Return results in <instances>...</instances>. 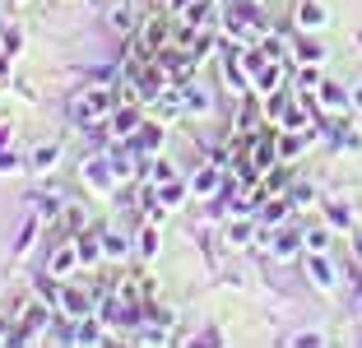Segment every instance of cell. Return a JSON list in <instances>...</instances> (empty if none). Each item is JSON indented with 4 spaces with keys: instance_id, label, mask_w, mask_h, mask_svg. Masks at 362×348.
Instances as JSON below:
<instances>
[{
    "instance_id": "6",
    "label": "cell",
    "mask_w": 362,
    "mask_h": 348,
    "mask_svg": "<svg viewBox=\"0 0 362 348\" xmlns=\"http://www.w3.org/2000/svg\"><path fill=\"white\" fill-rule=\"evenodd\" d=\"M70 265H75V251H70V246H65V251H56V260H52L56 274H61V269H70Z\"/></svg>"
},
{
    "instance_id": "5",
    "label": "cell",
    "mask_w": 362,
    "mask_h": 348,
    "mask_svg": "<svg viewBox=\"0 0 362 348\" xmlns=\"http://www.w3.org/2000/svg\"><path fill=\"white\" fill-rule=\"evenodd\" d=\"M325 242H330V232H325V228L307 232V246H311V251H325Z\"/></svg>"
},
{
    "instance_id": "3",
    "label": "cell",
    "mask_w": 362,
    "mask_h": 348,
    "mask_svg": "<svg viewBox=\"0 0 362 348\" xmlns=\"http://www.w3.org/2000/svg\"><path fill=\"white\" fill-rule=\"evenodd\" d=\"M139 255H158V232H153V228L139 232Z\"/></svg>"
},
{
    "instance_id": "1",
    "label": "cell",
    "mask_w": 362,
    "mask_h": 348,
    "mask_svg": "<svg viewBox=\"0 0 362 348\" xmlns=\"http://www.w3.org/2000/svg\"><path fill=\"white\" fill-rule=\"evenodd\" d=\"M103 112H112V93H107V88H93V93L84 98V107H79V116H103Z\"/></svg>"
},
{
    "instance_id": "4",
    "label": "cell",
    "mask_w": 362,
    "mask_h": 348,
    "mask_svg": "<svg viewBox=\"0 0 362 348\" xmlns=\"http://www.w3.org/2000/svg\"><path fill=\"white\" fill-rule=\"evenodd\" d=\"M103 251L107 255H126V242H121L117 232H107V237H103Z\"/></svg>"
},
{
    "instance_id": "7",
    "label": "cell",
    "mask_w": 362,
    "mask_h": 348,
    "mask_svg": "<svg viewBox=\"0 0 362 348\" xmlns=\"http://www.w3.org/2000/svg\"><path fill=\"white\" fill-rule=\"evenodd\" d=\"M311 274H316L320 284H330V279H334V274H330V265H325V260H311Z\"/></svg>"
},
{
    "instance_id": "2",
    "label": "cell",
    "mask_w": 362,
    "mask_h": 348,
    "mask_svg": "<svg viewBox=\"0 0 362 348\" xmlns=\"http://www.w3.org/2000/svg\"><path fill=\"white\" fill-rule=\"evenodd\" d=\"M320 103L330 107V112H344V107H349V93H344L339 84H325V88H320Z\"/></svg>"
}]
</instances>
